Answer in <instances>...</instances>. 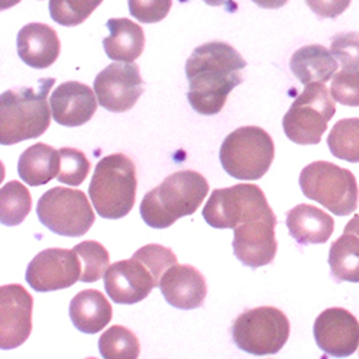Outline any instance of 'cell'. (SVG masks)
Instances as JSON below:
<instances>
[{
    "mask_svg": "<svg viewBox=\"0 0 359 359\" xmlns=\"http://www.w3.org/2000/svg\"><path fill=\"white\" fill-rule=\"evenodd\" d=\"M245 67L246 61L231 43L212 41L197 47L186 62L187 99L193 110L205 116L217 115L232 90L243 81L241 72Z\"/></svg>",
    "mask_w": 359,
    "mask_h": 359,
    "instance_id": "1",
    "label": "cell"
},
{
    "mask_svg": "<svg viewBox=\"0 0 359 359\" xmlns=\"http://www.w3.org/2000/svg\"><path fill=\"white\" fill-rule=\"evenodd\" d=\"M54 79H41L36 87L8 90L0 97V142L15 145L41 137L50 128L51 106L48 95Z\"/></svg>",
    "mask_w": 359,
    "mask_h": 359,
    "instance_id": "2",
    "label": "cell"
},
{
    "mask_svg": "<svg viewBox=\"0 0 359 359\" xmlns=\"http://www.w3.org/2000/svg\"><path fill=\"white\" fill-rule=\"evenodd\" d=\"M209 193L208 180L197 171L183 170L168 175L164 182L148 191L140 213L154 229H165L184 216L193 215Z\"/></svg>",
    "mask_w": 359,
    "mask_h": 359,
    "instance_id": "3",
    "label": "cell"
},
{
    "mask_svg": "<svg viewBox=\"0 0 359 359\" xmlns=\"http://www.w3.org/2000/svg\"><path fill=\"white\" fill-rule=\"evenodd\" d=\"M135 163L125 154H111L97 163L88 194L99 216L116 220L130 213L137 198Z\"/></svg>",
    "mask_w": 359,
    "mask_h": 359,
    "instance_id": "4",
    "label": "cell"
},
{
    "mask_svg": "<svg viewBox=\"0 0 359 359\" xmlns=\"http://www.w3.org/2000/svg\"><path fill=\"white\" fill-rule=\"evenodd\" d=\"M276 148L269 133L259 126H242L222 142L219 160L236 180H259L271 167Z\"/></svg>",
    "mask_w": 359,
    "mask_h": 359,
    "instance_id": "5",
    "label": "cell"
},
{
    "mask_svg": "<svg viewBox=\"0 0 359 359\" xmlns=\"http://www.w3.org/2000/svg\"><path fill=\"white\" fill-rule=\"evenodd\" d=\"M299 183L307 198L318 201L333 215L348 216L358 209V183L346 168L327 161H314L303 168Z\"/></svg>",
    "mask_w": 359,
    "mask_h": 359,
    "instance_id": "6",
    "label": "cell"
},
{
    "mask_svg": "<svg viewBox=\"0 0 359 359\" xmlns=\"http://www.w3.org/2000/svg\"><path fill=\"white\" fill-rule=\"evenodd\" d=\"M334 114V99L325 83H310L284 115L283 128L294 144L318 145Z\"/></svg>",
    "mask_w": 359,
    "mask_h": 359,
    "instance_id": "7",
    "label": "cell"
},
{
    "mask_svg": "<svg viewBox=\"0 0 359 359\" xmlns=\"http://www.w3.org/2000/svg\"><path fill=\"white\" fill-rule=\"evenodd\" d=\"M231 333L235 345L246 353L276 355L288 341L290 322L277 307H255L239 314Z\"/></svg>",
    "mask_w": 359,
    "mask_h": 359,
    "instance_id": "8",
    "label": "cell"
},
{
    "mask_svg": "<svg viewBox=\"0 0 359 359\" xmlns=\"http://www.w3.org/2000/svg\"><path fill=\"white\" fill-rule=\"evenodd\" d=\"M201 215L215 229H235L251 219L276 216L262 190L250 183L213 190Z\"/></svg>",
    "mask_w": 359,
    "mask_h": 359,
    "instance_id": "9",
    "label": "cell"
},
{
    "mask_svg": "<svg viewBox=\"0 0 359 359\" xmlns=\"http://www.w3.org/2000/svg\"><path fill=\"white\" fill-rule=\"evenodd\" d=\"M36 215L45 228L67 238L86 235L96 220L86 194L67 187L45 191L36 205Z\"/></svg>",
    "mask_w": 359,
    "mask_h": 359,
    "instance_id": "10",
    "label": "cell"
},
{
    "mask_svg": "<svg viewBox=\"0 0 359 359\" xmlns=\"http://www.w3.org/2000/svg\"><path fill=\"white\" fill-rule=\"evenodd\" d=\"M93 87L103 109L114 114H123L137 104L142 96L144 80L137 64L116 61L97 74Z\"/></svg>",
    "mask_w": 359,
    "mask_h": 359,
    "instance_id": "11",
    "label": "cell"
},
{
    "mask_svg": "<svg viewBox=\"0 0 359 359\" xmlns=\"http://www.w3.org/2000/svg\"><path fill=\"white\" fill-rule=\"evenodd\" d=\"M104 290L116 304H137L145 300L161 278L137 255L115 262L104 274Z\"/></svg>",
    "mask_w": 359,
    "mask_h": 359,
    "instance_id": "12",
    "label": "cell"
},
{
    "mask_svg": "<svg viewBox=\"0 0 359 359\" xmlns=\"http://www.w3.org/2000/svg\"><path fill=\"white\" fill-rule=\"evenodd\" d=\"M81 277L76 251L50 248L39 252L27 268V283L38 293H48L74 285Z\"/></svg>",
    "mask_w": 359,
    "mask_h": 359,
    "instance_id": "13",
    "label": "cell"
},
{
    "mask_svg": "<svg viewBox=\"0 0 359 359\" xmlns=\"http://www.w3.org/2000/svg\"><path fill=\"white\" fill-rule=\"evenodd\" d=\"M34 299L19 284L0 288V346L15 349L25 344L32 330Z\"/></svg>",
    "mask_w": 359,
    "mask_h": 359,
    "instance_id": "14",
    "label": "cell"
},
{
    "mask_svg": "<svg viewBox=\"0 0 359 359\" xmlns=\"http://www.w3.org/2000/svg\"><path fill=\"white\" fill-rule=\"evenodd\" d=\"M277 217L251 219L235 228L233 254L246 266L259 268L271 264L278 243L276 239Z\"/></svg>",
    "mask_w": 359,
    "mask_h": 359,
    "instance_id": "15",
    "label": "cell"
},
{
    "mask_svg": "<svg viewBox=\"0 0 359 359\" xmlns=\"http://www.w3.org/2000/svg\"><path fill=\"white\" fill-rule=\"evenodd\" d=\"M318 346L329 356L348 358L359 346V322L342 307L322 311L313 327Z\"/></svg>",
    "mask_w": 359,
    "mask_h": 359,
    "instance_id": "16",
    "label": "cell"
},
{
    "mask_svg": "<svg viewBox=\"0 0 359 359\" xmlns=\"http://www.w3.org/2000/svg\"><path fill=\"white\" fill-rule=\"evenodd\" d=\"M92 87L79 81L60 84L50 97L53 118L58 125L76 128L87 123L97 110V96Z\"/></svg>",
    "mask_w": 359,
    "mask_h": 359,
    "instance_id": "17",
    "label": "cell"
},
{
    "mask_svg": "<svg viewBox=\"0 0 359 359\" xmlns=\"http://www.w3.org/2000/svg\"><path fill=\"white\" fill-rule=\"evenodd\" d=\"M160 288L167 303L180 310L198 309L208 296L206 280L193 265H171L161 278Z\"/></svg>",
    "mask_w": 359,
    "mask_h": 359,
    "instance_id": "18",
    "label": "cell"
},
{
    "mask_svg": "<svg viewBox=\"0 0 359 359\" xmlns=\"http://www.w3.org/2000/svg\"><path fill=\"white\" fill-rule=\"evenodd\" d=\"M18 55L27 65L36 70L51 67L60 57L61 42L57 32L45 24L34 22L18 34Z\"/></svg>",
    "mask_w": 359,
    "mask_h": 359,
    "instance_id": "19",
    "label": "cell"
},
{
    "mask_svg": "<svg viewBox=\"0 0 359 359\" xmlns=\"http://www.w3.org/2000/svg\"><path fill=\"white\" fill-rule=\"evenodd\" d=\"M285 224L291 238L300 245L326 243L334 231L333 217L311 205H299L291 209Z\"/></svg>",
    "mask_w": 359,
    "mask_h": 359,
    "instance_id": "20",
    "label": "cell"
},
{
    "mask_svg": "<svg viewBox=\"0 0 359 359\" xmlns=\"http://www.w3.org/2000/svg\"><path fill=\"white\" fill-rule=\"evenodd\" d=\"M109 36L103 39L106 55L121 62H133L145 48L144 29L126 18H114L106 22Z\"/></svg>",
    "mask_w": 359,
    "mask_h": 359,
    "instance_id": "21",
    "label": "cell"
},
{
    "mask_svg": "<svg viewBox=\"0 0 359 359\" xmlns=\"http://www.w3.org/2000/svg\"><path fill=\"white\" fill-rule=\"evenodd\" d=\"M338 60L323 45L311 43L297 50L290 60V70L302 84L326 83L338 72Z\"/></svg>",
    "mask_w": 359,
    "mask_h": 359,
    "instance_id": "22",
    "label": "cell"
},
{
    "mask_svg": "<svg viewBox=\"0 0 359 359\" xmlns=\"http://www.w3.org/2000/svg\"><path fill=\"white\" fill-rule=\"evenodd\" d=\"M70 319L76 329L95 334L103 330L111 320V306L99 290H84L70 303Z\"/></svg>",
    "mask_w": 359,
    "mask_h": 359,
    "instance_id": "23",
    "label": "cell"
},
{
    "mask_svg": "<svg viewBox=\"0 0 359 359\" xmlns=\"http://www.w3.org/2000/svg\"><path fill=\"white\" fill-rule=\"evenodd\" d=\"M61 156L60 151L47 144H35L22 152L18 172L28 186L38 187L50 183L60 172Z\"/></svg>",
    "mask_w": 359,
    "mask_h": 359,
    "instance_id": "24",
    "label": "cell"
},
{
    "mask_svg": "<svg viewBox=\"0 0 359 359\" xmlns=\"http://www.w3.org/2000/svg\"><path fill=\"white\" fill-rule=\"evenodd\" d=\"M329 265L336 281L359 283V235L345 229L329 251Z\"/></svg>",
    "mask_w": 359,
    "mask_h": 359,
    "instance_id": "25",
    "label": "cell"
},
{
    "mask_svg": "<svg viewBox=\"0 0 359 359\" xmlns=\"http://www.w3.org/2000/svg\"><path fill=\"white\" fill-rule=\"evenodd\" d=\"M32 209L29 190L19 182H9L0 191V219L5 226H18Z\"/></svg>",
    "mask_w": 359,
    "mask_h": 359,
    "instance_id": "26",
    "label": "cell"
},
{
    "mask_svg": "<svg viewBox=\"0 0 359 359\" xmlns=\"http://www.w3.org/2000/svg\"><path fill=\"white\" fill-rule=\"evenodd\" d=\"M327 145L336 158L359 163V118L336 122L327 137Z\"/></svg>",
    "mask_w": 359,
    "mask_h": 359,
    "instance_id": "27",
    "label": "cell"
},
{
    "mask_svg": "<svg viewBox=\"0 0 359 359\" xmlns=\"http://www.w3.org/2000/svg\"><path fill=\"white\" fill-rule=\"evenodd\" d=\"M99 351L104 359H137L141 345L132 330L125 326H111L99 339Z\"/></svg>",
    "mask_w": 359,
    "mask_h": 359,
    "instance_id": "28",
    "label": "cell"
},
{
    "mask_svg": "<svg viewBox=\"0 0 359 359\" xmlns=\"http://www.w3.org/2000/svg\"><path fill=\"white\" fill-rule=\"evenodd\" d=\"M74 251L79 255L81 264L83 283H96L104 277L109 265V252L100 242L84 241L74 246Z\"/></svg>",
    "mask_w": 359,
    "mask_h": 359,
    "instance_id": "29",
    "label": "cell"
},
{
    "mask_svg": "<svg viewBox=\"0 0 359 359\" xmlns=\"http://www.w3.org/2000/svg\"><path fill=\"white\" fill-rule=\"evenodd\" d=\"M103 0H50V13L62 27H77L88 19Z\"/></svg>",
    "mask_w": 359,
    "mask_h": 359,
    "instance_id": "30",
    "label": "cell"
},
{
    "mask_svg": "<svg viewBox=\"0 0 359 359\" xmlns=\"http://www.w3.org/2000/svg\"><path fill=\"white\" fill-rule=\"evenodd\" d=\"M60 156L61 165L57 175L58 182L69 186H80L92 168L86 154L76 148H61Z\"/></svg>",
    "mask_w": 359,
    "mask_h": 359,
    "instance_id": "31",
    "label": "cell"
},
{
    "mask_svg": "<svg viewBox=\"0 0 359 359\" xmlns=\"http://www.w3.org/2000/svg\"><path fill=\"white\" fill-rule=\"evenodd\" d=\"M330 93L334 102L344 106H359V65L342 67L332 79Z\"/></svg>",
    "mask_w": 359,
    "mask_h": 359,
    "instance_id": "32",
    "label": "cell"
},
{
    "mask_svg": "<svg viewBox=\"0 0 359 359\" xmlns=\"http://www.w3.org/2000/svg\"><path fill=\"white\" fill-rule=\"evenodd\" d=\"M129 13L142 24H156L167 18L172 0H128Z\"/></svg>",
    "mask_w": 359,
    "mask_h": 359,
    "instance_id": "33",
    "label": "cell"
},
{
    "mask_svg": "<svg viewBox=\"0 0 359 359\" xmlns=\"http://www.w3.org/2000/svg\"><path fill=\"white\" fill-rule=\"evenodd\" d=\"M330 51L342 67L359 65V32H341L332 38Z\"/></svg>",
    "mask_w": 359,
    "mask_h": 359,
    "instance_id": "34",
    "label": "cell"
},
{
    "mask_svg": "<svg viewBox=\"0 0 359 359\" xmlns=\"http://www.w3.org/2000/svg\"><path fill=\"white\" fill-rule=\"evenodd\" d=\"M352 0H306L313 13L322 19H336L351 5Z\"/></svg>",
    "mask_w": 359,
    "mask_h": 359,
    "instance_id": "35",
    "label": "cell"
},
{
    "mask_svg": "<svg viewBox=\"0 0 359 359\" xmlns=\"http://www.w3.org/2000/svg\"><path fill=\"white\" fill-rule=\"evenodd\" d=\"M252 2L264 9H280L287 5L288 0H252Z\"/></svg>",
    "mask_w": 359,
    "mask_h": 359,
    "instance_id": "36",
    "label": "cell"
},
{
    "mask_svg": "<svg viewBox=\"0 0 359 359\" xmlns=\"http://www.w3.org/2000/svg\"><path fill=\"white\" fill-rule=\"evenodd\" d=\"M345 229H349V231H352V232H355V233L359 235V215H355V216L346 223Z\"/></svg>",
    "mask_w": 359,
    "mask_h": 359,
    "instance_id": "37",
    "label": "cell"
},
{
    "mask_svg": "<svg viewBox=\"0 0 359 359\" xmlns=\"http://www.w3.org/2000/svg\"><path fill=\"white\" fill-rule=\"evenodd\" d=\"M205 4L210 5V6H219V5H223L226 0H203Z\"/></svg>",
    "mask_w": 359,
    "mask_h": 359,
    "instance_id": "38",
    "label": "cell"
},
{
    "mask_svg": "<svg viewBox=\"0 0 359 359\" xmlns=\"http://www.w3.org/2000/svg\"><path fill=\"white\" fill-rule=\"evenodd\" d=\"M20 2V0H12V6H15V5H18Z\"/></svg>",
    "mask_w": 359,
    "mask_h": 359,
    "instance_id": "39",
    "label": "cell"
}]
</instances>
